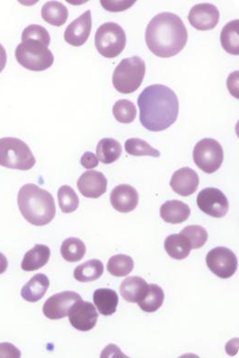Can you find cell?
Here are the masks:
<instances>
[{
    "instance_id": "38",
    "label": "cell",
    "mask_w": 239,
    "mask_h": 358,
    "mask_svg": "<svg viewBox=\"0 0 239 358\" xmlns=\"http://www.w3.org/2000/svg\"><path fill=\"white\" fill-rule=\"evenodd\" d=\"M80 162H81L82 166L88 170L94 169V168L98 167L99 165L98 157L92 152L88 151L83 154Z\"/></svg>"
},
{
    "instance_id": "26",
    "label": "cell",
    "mask_w": 239,
    "mask_h": 358,
    "mask_svg": "<svg viewBox=\"0 0 239 358\" xmlns=\"http://www.w3.org/2000/svg\"><path fill=\"white\" fill-rule=\"evenodd\" d=\"M103 272V264L98 259H92L77 266L74 271V277L79 282H92L99 279Z\"/></svg>"
},
{
    "instance_id": "13",
    "label": "cell",
    "mask_w": 239,
    "mask_h": 358,
    "mask_svg": "<svg viewBox=\"0 0 239 358\" xmlns=\"http://www.w3.org/2000/svg\"><path fill=\"white\" fill-rule=\"evenodd\" d=\"M220 12L214 5L201 3L195 5L190 10L188 20L193 28L199 31H210L219 23Z\"/></svg>"
},
{
    "instance_id": "1",
    "label": "cell",
    "mask_w": 239,
    "mask_h": 358,
    "mask_svg": "<svg viewBox=\"0 0 239 358\" xmlns=\"http://www.w3.org/2000/svg\"><path fill=\"white\" fill-rule=\"evenodd\" d=\"M140 122L146 129L160 132L175 124L179 116V99L176 93L162 84L147 87L139 95Z\"/></svg>"
},
{
    "instance_id": "34",
    "label": "cell",
    "mask_w": 239,
    "mask_h": 358,
    "mask_svg": "<svg viewBox=\"0 0 239 358\" xmlns=\"http://www.w3.org/2000/svg\"><path fill=\"white\" fill-rule=\"evenodd\" d=\"M181 233L190 240L192 249H200L207 242L208 232L203 227L199 225L188 226L182 229Z\"/></svg>"
},
{
    "instance_id": "19",
    "label": "cell",
    "mask_w": 239,
    "mask_h": 358,
    "mask_svg": "<svg viewBox=\"0 0 239 358\" xmlns=\"http://www.w3.org/2000/svg\"><path fill=\"white\" fill-rule=\"evenodd\" d=\"M149 284L140 277H129L120 287L121 296L131 303H138L147 292Z\"/></svg>"
},
{
    "instance_id": "39",
    "label": "cell",
    "mask_w": 239,
    "mask_h": 358,
    "mask_svg": "<svg viewBox=\"0 0 239 358\" xmlns=\"http://www.w3.org/2000/svg\"><path fill=\"white\" fill-rule=\"evenodd\" d=\"M238 71L233 72L230 75L229 79H227V88L230 90L231 94L238 99Z\"/></svg>"
},
{
    "instance_id": "29",
    "label": "cell",
    "mask_w": 239,
    "mask_h": 358,
    "mask_svg": "<svg viewBox=\"0 0 239 358\" xmlns=\"http://www.w3.org/2000/svg\"><path fill=\"white\" fill-rule=\"evenodd\" d=\"M87 252L85 243L77 238H68L61 245V255L69 263L81 261Z\"/></svg>"
},
{
    "instance_id": "11",
    "label": "cell",
    "mask_w": 239,
    "mask_h": 358,
    "mask_svg": "<svg viewBox=\"0 0 239 358\" xmlns=\"http://www.w3.org/2000/svg\"><path fill=\"white\" fill-rule=\"evenodd\" d=\"M81 296L74 291H64L55 294L45 301L42 312L50 320H61L66 317L72 306L80 301Z\"/></svg>"
},
{
    "instance_id": "16",
    "label": "cell",
    "mask_w": 239,
    "mask_h": 358,
    "mask_svg": "<svg viewBox=\"0 0 239 358\" xmlns=\"http://www.w3.org/2000/svg\"><path fill=\"white\" fill-rule=\"evenodd\" d=\"M111 204L118 212L129 213L138 207V192L129 184H120L111 192Z\"/></svg>"
},
{
    "instance_id": "25",
    "label": "cell",
    "mask_w": 239,
    "mask_h": 358,
    "mask_svg": "<svg viewBox=\"0 0 239 358\" xmlns=\"http://www.w3.org/2000/svg\"><path fill=\"white\" fill-rule=\"evenodd\" d=\"M42 17L53 26H62L68 18V10L58 1H48L42 8Z\"/></svg>"
},
{
    "instance_id": "7",
    "label": "cell",
    "mask_w": 239,
    "mask_h": 358,
    "mask_svg": "<svg viewBox=\"0 0 239 358\" xmlns=\"http://www.w3.org/2000/svg\"><path fill=\"white\" fill-rule=\"evenodd\" d=\"M95 45L102 57H117L125 48V31L119 24L103 23L96 31Z\"/></svg>"
},
{
    "instance_id": "42",
    "label": "cell",
    "mask_w": 239,
    "mask_h": 358,
    "mask_svg": "<svg viewBox=\"0 0 239 358\" xmlns=\"http://www.w3.org/2000/svg\"><path fill=\"white\" fill-rule=\"evenodd\" d=\"M8 266H9V263H8L6 256L0 253V274H4L7 271Z\"/></svg>"
},
{
    "instance_id": "12",
    "label": "cell",
    "mask_w": 239,
    "mask_h": 358,
    "mask_svg": "<svg viewBox=\"0 0 239 358\" xmlns=\"http://www.w3.org/2000/svg\"><path fill=\"white\" fill-rule=\"evenodd\" d=\"M67 316L75 329L88 332L95 327L99 314L92 303L80 299L72 306Z\"/></svg>"
},
{
    "instance_id": "40",
    "label": "cell",
    "mask_w": 239,
    "mask_h": 358,
    "mask_svg": "<svg viewBox=\"0 0 239 358\" xmlns=\"http://www.w3.org/2000/svg\"><path fill=\"white\" fill-rule=\"evenodd\" d=\"M101 357H127L123 355L119 347L114 346V344H110V346L105 347L101 353Z\"/></svg>"
},
{
    "instance_id": "32",
    "label": "cell",
    "mask_w": 239,
    "mask_h": 358,
    "mask_svg": "<svg viewBox=\"0 0 239 358\" xmlns=\"http://www.w3.org/2000/svg\"><path fill=\"white\" fill-rule=\"evenodd\" d=\"M125 151L131 156L160 157V152L141 138H130L125 144Z\"/></svg>"
},
{
    "instance_id": "6",
    "label": "cell",
    "mask_w": 239,
    "mask_h": 358,
    "mask_svg": "<svg viewBox=\"0 0 239 358\" xmlns=\"http://www.w3.org/2000/svg\"><path fill=\"white\" fill-rule=\"evenodd\" d=\"M15 57L21 66L31 71H47L55 60L52 51L36 41L21 42L16 48Z\"/></svg>"
},
{
    "instance_id": "21",
    "label": "cell",
    "mask_w": 239,
    "mask_h": 358,
    "mask_svg": "<svg viewBox=\"0 0 239 358\" xmlns=\"http://www.w3.org/2000/svg\"><path fill=\"white\" fill-rule=\"evenodd\" d=\"M49 279L45 274H37L21 290V296L26 301L37 302L41 301L49 288Z\"/></svg>"
},
{
    "instance_id": "22",
    "label": "cell",
    "mask_w": 239,
    "mask_h": 358,
    "mask_svg": "<svg viewBox=\"0 0 239 358\" xmlns=\"http://www.w3.org/2000/svg\"><path fill=\"white\" fill-rule=\"evenodd\" d=\"M93 301L99 314L103 316H111L116 312L119 298L114 290L99 288L93 294Z\"/></svg>"
},
{
    "instance_id": "20",
    "label": "cell",
    "mask_w": 239,
    "mask_h": 358,
    "mask_svg": "<svg viewBox=\"0 0 239 358\" xmlns=\"http://www.w3.org/2000/svg\"><path fill=\"white\" fill-rule=\"evenodd\" d=\"M51 251L44 244H36L32 250L28 251L21 261L23 271L34 272L41 269L49 261Z\"/></svg>"
},
{
    "instance_id": "15",
    "label": "cell",
    "mask_w": 239,
    "mask_h": 358,
    "mask_svg": "<svg viewBox=\"0 0 239 358\" xmlns=\"http://www.w3.org/2000/svg\"><path fill=\"white\" fill-rule=\"evenodd\" d=\"M108 181L103 173L96 170H88L80 176L77 188L80 194L87 199H99L107 191Z\"/></svg>"
},
{
    "instance_id": "9",
    "label": "cell",
    "mask_w": 239,
    "mask_h": 358,
    "mask_svg": "<svg viewBox=\"0 0 239 358\" xmlns=\"http://www.w3.org/2000/svg\"><path fill=\"white\" fill-rule=\"evenodd\" d=\"M208 268L220 279H227L232 277L238 270V258L235 253L228 248H214L206 256Z\"/></svg>"
},
{
    "instance_id": "18",
    "label": "cell",
    "mask_w": 239,
    "mask_h": 358,
    "mask_svg": "<svg viewBox=\"0 0 239 358\" xmlns=\"http://www.w3.org/2000/svg\"><path fill=\"white\" fill-rule=\"evenodd\" d=\"M190 216L189 205L179 200L166 201L161 205L160 216L164 221L169 224H181Z\"/></svg>"
},
{
    "instance_id": "23",
    "label": "cell",
    "mask_w": 239,
    "mask_h": 358,
    "mask_svg": "<svg viewBox=\"0 0 239 358\" xmlns=\"http://www.w3.org/2000/svg\"><path fill=\"white\" fill-rule=\"evenodd\" d=\"M164 248L171 258L175 260H184L190 255L192 245L190 240L184 234H173L166 237Z\"/></svg>"
},
{
    "instance_id": "30",
    "label": "cell",
    "mask_w": 239,
    "mask_h": 358,
    "mask_svg": "<svg viewBox=\"0 0 239 358\" xmlns=\"http://www.w3.org/2000/svg\"><path fill=\"white\" fill-rule=\"evenodd\" d=\"M134 266V260L130 256L117 255L112 256L107 264L108 272L114 277H123L130 274Z\"/></svg>"
},
{
    "instance_id": "41",
    "label": "cell",
    "mask_w": 239,
    "mask_h": 358,
    "mask_svg": "<svg viewBox=\"0 0 239 358\" xmlns=\"http://www.w3.org/2000/svg\"><path fill=\"white\" fill-rule=\"evenodd\" d=\"M7 64V52L3 45L0 44V73L3 71Z\"/></svg>"
},
{
    "instance_id": "31",
    "label": "cell",
    "mask_w": 239,
    "mask_h": 358,
    "mask_svg": "<svg viewBox=\"0 0 239 358\" xmlns=\"http://www.w3.org/2000/svg\"><path fill=\"white\" fill-rule=\"evenodd\" d=\"M59 207L62 212L72 213L77 209L79 205V196L72 187L63 186L59 188L58 192Z\"/></svg>"
},
{
    "instance_id": "3",
    "label": "cell",
    "mask_w": 239,
    "mask_h": 358,
    "mask_svg": "<svg viewBox=\"0 0 239 358\" xmlns=\"http://www.w3.org/2000/svg\"><path fill=\"white\" fill-rule=\"evenodd\" d=\"M18 209L23 218L34 226H45L55 218V199L49 192L34 183L24 184L18 194Z\"/></svg>"
},
{
    "instance_id": "35",
    "label": "cell",
    "mask_w": 239,
    "mask_h": 358,
    "mask_svg": "<svg viewBox=\"0 0 239 358\" xmlns=\"http://www.w3.org/2000/svg\"><path fill=\"white\" fill-rule=\"evenodd\" d=\"M21 40L24 41H36L41 42L45 47H49L51 37L49 33L45 27L32 24L24 29Z\"/></svg>"
},
{
    "instance_id": "2",
    "label": "cell",
    "mask_w": 239,
    "mask_h": 358,
    "mask_svg": "<svg viewBox=\"0 0 239 358\" xmlns=\"http://www.w3.org/2000/svg\"><path fill=\"white\" fill-rule=\"evenodd\" d=\"M187 41L186 26L181 18L174 13H160L147 25V47L158 57H175L186 47Z\"/></svg>"
},
{
    "instance_id": "8",
    "label": "cell",
    "mask_w": 239,
    "mask_h": 358,
    "mask_svg": "<svg viewBox=\"0 0 239 358\" xmlns=\"http://www.w3.org/2000/svg\"><path fill=\"white\" fill-rule=\"evenodd\" d=\"M193 160L199 169L211 175L221 168L224 162V151L221 144L213 138L199 141L193 149Z\"/></svg>"
},
{
    "instance_id": "5",
    "label": "cell",
    "mask_w": 239,
    "mask_h": 358,
    "mask_svg": "<svg viewBox=\"0 0 239 358\" xmlns=\"http://www.w3.org/2000/svg\"><path fill=\"white\" fill-rule=\"evenodd\" d=\"M36 163L31 149L23 140L15 138H0V166L29 170Z\"/></svg>"
},
{
    "instance_id": "33",
    "label": "cell",
    "mask_w": 239,
    "mask_h": 358,
    "mask_svg": "<svg viewBox=\"0 0 239 358\" xmlns=\"http://www.w3.org/2000/svg\"><path fill=\"white\" fill-rule=\"evenodd\" d=\"M112 114L118 122L122 124H131L136 119L138 110L131 101L120 100L114 103Z\"/></svg>"
},
{
    "instance_id": "10",
    "label": "cell",
    "mask_w": 239,
    "mask_h": 358,
    "mask_svg": "<svg viewBox=\"0 0 239 358\" xmlns=\"http://www.w3.org/2000/svg\"><path fill=\"white\" fill-rule=\"evenodd\" d=\"M197 205L206 215L216 218H223L229 210V203L224 192L214 187H208L199 192Z\"/></svg>"
},
{
    "instance_id": "27",
    "label": "cell",
    "mask_w": 239,
    "mask_h": 358,
    "mask_svg": "<svg viewBox=\"0 0 239 358\" xmlns=\"http://www.w3.org/2000/svg\"><path fill=\"white\" fill-rule=\"evenodd\" d=\"M221 44L225 52L233 55H239V21L225 24L221 31Z\"/></svg>"
},
{
    "instance_id": "36",
    "label": "cell",
    "mask_w": 239,
    "mask_h": 358,
    "mask_svg": "<svg viewBox=\"0 0 239 358\" xmlns=\"http://www.w3.org/2000/svg\"><path fill=\"white\" fill-rule=\"evenodd\" d=\"M136 0H130V1H125V0H122V1H109V0H101V6L104 8L106 10L111 12H122L125 10L130 9L134 3H136Z\"/></svg>"
},
{
    "instance_id": "17",
    "label": "cell",
    "mask_w": 239,
    "mask_h": 358,
    "mask_svg": "<svg viewBox=\"0 0 239 358\" xmlns=\"http://www.w3.org/2000/svg\"><path fill=\"white\" fill-rule=\"evenodd\" d=\"M200 179L197 172L189 167L181 168L173 173L171 186L179 196L187 197L197 191Z\"/></svg>"
},
{
    "instance_id": "4",
    "label": "cell",
    "mask_w": 239,
    "mask_h": 358,
    "mask_svg": "<svg viewBox=\"0 0 239 358\" xmlns=\"http://www.w3.org/2000/svg\"><path fill=\"white\" fill-rule=\"evenodd\" d=\"M146 75V63L139 57L121 61L112 75L115 90L123 94H130L140 88Z\"/></svg>"
},
{
    "instance_id": "28",
    "label": "cell",
    "mask_w": 239,
    "mask_h": 358,
    "mask_svg": "<svg viewBox=\"0 0 239 358\" xmlns=\"http://www.w3.org/2000/svg\"><path fill=\"white\" fill-rule=\"evenodd\" d=\"M165 294L160 285L155 284H149L147 292L144 298L138 302V306L142 311L152 314L157 311L163 305Z\"/></svg>"
},
{
    "instance_id": "14",
    "label": "cell",
    "mask_w": 239,
    "mask_h": 358,
    "mask_svg": "<svg viewBox=\"0 0 239 358\" xmlns=\"http://www.w3.org/2000/svg\"><path fill=\"white\" fill-rule=\"evenodd\" d=\"M92 29V18L90 10L83 13L76 21H72L66 31L64 38L67 44L79 47L88 41Z\"/></svg>"
},
{
    "instance_id": "24",
    "label": "cell",
    "mask_w": 239,
    "mask_h": 358,
    "mask_svg": "<svg viewBox=\"0 0 239 358\" xmlns=\"http://www.w3.org/2000/svg\"><path fill=\"white\" fill-rule=\"evenodd\" d=\"M97 157L104 164H111L119 159L122 155V145L114 138H103L97 146Z\"/></svg>"
},
{
    "instance_id": "37",
    "label": "cell",
    "mask_w": 239,
    "mask_h": 358,
    "mask_svg": "<svg viewBox=\"0 0 239 358\" xmlns=\"http://www.w3.org/2000/svg\"><path fill=\"white\" fill-rule=\"evenodd\" d=\"M21 351L10 343L0 344V357L20 358Z\"/></svg>"
}]
</instances>
